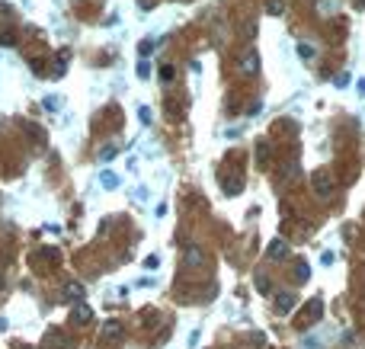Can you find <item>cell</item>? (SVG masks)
<instances>
[{
    "instance_id": "obj_2",
    "label": "cell",
    "mask_w": 365,
    "mask_h": 349,
    "mask_svg": "<svg viewBox=\"0 0 365 349\" xmlns=\"http://www.w3.org/2000/svg\"><path fill=\"white\" fill-rule=\"evenodd\" d=\"M295 304H298V295L285 289V292H279V295H276V301H272V311H276V314H282V317H285V314H292V311H295Z\"/></svg>"
},
{
    "instance_id": "obj_13",
    "label": "cell",
    "mask_w": 365,
    "mask_h": 349,
    "mask_svg": "<svg viewBox=\"0 0 365 349\" xmlns=\"http://www.w3.org/2000/svg\"><path fill=\"white\" fill-rule=\"evenodd\" d=\"M16 45V32L13 29H0V48H13Z\"/></svg>"
},
{
    "instance_id": "obj_21",
    "label": "cell",
    "mask_w": 365,
    "mask_h": 349,
    "mask_svg": "<svg viewBox=\"0 0 365 349\" xmlns=\"http://www.w3.org/2000/svg\"><path fill=\"white\" fill-rule=\"evenodd\" d=\"M116 154H119V147H116V144H106V147H103V151H100V160L106 163V160H112V157H116Z\"/></svg>"
},
{
    "instance_id": "obj_18",
    "label": "cell",
    "mask_w": 365,
    "mask_h": 349,
    "mask_svg": "<svg viewBox=\"0 0 365 349\" xmlns=\"http://www.w3.org/2000/svg\"><path fill=\"white\" fill-rule=\"evenodd\" d=\"M295 48H298V55H301L304 61H314V48H311L308 42H298V45H295Z\"/></svg>"
},
{
    "instance_id": "obj_28",
    "label": "cell",
    "mask_w": 365,
    "mask_h": 349,
    "mask_svg": "<svg viewBox=\"0 0 365 349\" xmlns=\"http://www.w3.org/2000/svg\"><path fill=\"white\" fill-rule=\"evenodd\" d=\"M58 106H61V103H58V97H48V100H45V109H51V112H55Z\"/></svg>"
},
{
    "instance_id": "obj_5",
    "label": "cell",
    "mask_w": 365,
    "mask_h": 349,
    "mask_svg": "<svg viewBox=\"0 0 365 349\" xmlns=\"http://www.w3.org/2000/svg\"><path fill=\"white\" fill-rule=\"evenodd\" d=\"M240 74H247V77L259 74V55H256V48H250V51H247V58L240 61Z\"/></svg>"
},
{
    "instance_id": "obj_25",
    "label": "cell",
    "mask_w": 365,
    "mask_h": 349,
    "mask_svg": "<svg viewBox=\"0 0 365 349\" xmlns=\"http://www.w3.org/2000/svg\"><path fill=\"white\" fill-rule=\"evenodd\" d=\"M349 80H352V77L343 71V74H336V80H333V83H336V86H349Z\"/></svg>"
},
{
    "instance_id": "obj_32",
    "label": "cell",
    "mask_w": 365,
    "mask_h": 349,
    "mask_svg": "<svg viewBox=\"0 0 365 349\" xmlns=\"http://www.w3.org/2000/svg\"><path fill=\"white\" fill-rule=\"evenodd\" d=\"M359 7H365V0H359Z\"/></svg>"
},
{
    "instance_id": "obj_14",
    "label": "cell",
    "mask_w": 365,
    "mask_h": 349,
    "mask_svg": "<svg viewBox=\"0 0 365 349\" xmlns=\"http://www.w3.org/2000/svg\"><path fill=\"white\" fill-rule=\"evenodd\" d=\"M266 13L269 16H282L285 13V0H266Z\"/></svg>"
},
{
    "instance_id": "obj_31",
    "label": "cell",
    "mask_w": 365,
    "mask_h": 349,
    "mask_svg": "<svg viewBox=\"0 0 365 349\" xmlns=\"http://www.w3.org/2000/svg\"><path fill=\"white\" fill-rule=\"evenodd\" d=\"M138 7H141V10H151V7H154V0H138Z\"/></svg>"
},
{
    "instance_id": "obj_26",
    "label": "cell",
    "mask_w": 365,
    "mask_h": 349,
    "mask_svg": "<svg viewBox=\"0 0 365 349\" xmlns=\"http://www.w3.org/2000/svg\"><path fill=\"white\" fill-rule=\"evenodd\" d=\"M256 285H259V292H269V289H272V282H269L266 276H259V279H256Z\"/></svg>"
},
{
    "instance_id": "obj_8",
    "label": "cell",
    "mask_w": 365,
    "mask_h": 349,
    "mask_svg": "<svg viewBox=\"0 0 365 349\" xmlns=\"http://www.w3.org/2000/svg\"><path fill=\"white\" fill-rule=\"evenodd\" d=\"M83 295H86V292H83V285H80V282H67V285H64V298L71 301V304H80V301H83Z\"/></svg>"
},
{
    "instance_id": "obj_15",
    "label": "cell",
    "mask_w": 365,
    "mask_h": 349,
    "mask_svg": "<svg viewBox=\"0 0 365 349\" xmlns=\"http://www.w3.org/2000/svg\"><path fill=\"white\" fill-rule=\"evenodd\" d=\"M138 122H141L144 128L154 122V112H151V106H138Z\"/></svg>"
},
{
    "instance_id": "obj_11",
    "label": "cell",
    "mask_w": 365,
    "mask_h": 349,
    "mask_svg": "<svg viewBox=\"0 0 365 349\" xmlns=\"http://www.w3.org/2000/svg\"><path fill=\"white\" fill-rule=\"evenodd\" d=\"M151 71H154L151 61H147V58H138V64H135V77H138V80H147V77H151Z\"/></svg>"
},
{
    "instance_id": "obj_22",
    "label": "cell",
    "mask_w": 365,
    "mask_h": 349,
    "mask_svg": "<svg viewBox=\"0 0 365 349\" xmlns=\"http://www.w3.org/2000/svg\"><path fill=\"white\" fill-rule=\"evenodd\" d=\"M311 279V269H308V263H298V282H308Z\"/></svg>"
},
{
    "instance_id": "obj_4",
    "label": "cell",
    "mask_w": 365,
    "mask_h": 349,
    "mask_svg": "<svg viewBox=\"0 0 365 349\" xmlns=\"http://www.w3.org/2000/svg\"><path fill=\"white\" fill-rule=\"evenodd\" d=\"M266 256L279 263V259H285V256H289V243H285L282 237H272V240H269V247H266Z\"/></svg>"
},
{
    "instance_id": "obj_20",
    "label": "cell",
    "mask_w": 365,
    "mask_h": 349,
    "mask_svg": "<svg viewBox=\"0 0 365 349\" xmlns=\"http://www.w3.org/2000/svg\"><path fill=\"white\" fill-rule=\"evenodd\" d=\"M132 199H135V202H147V199H151V189H147V186H135Z\"/></svg>"
},
{
    "instance_id": "obj_12",
    "label": "cell",
    "mask_w": 365,
    "mask_h": 349,
    "mask_svg": "<svg viewBox=\"0 0 365 349\" xmlns=\"http://www.w3.org/2000/svg\"><path fill=\"white\" fill-rule=\"evenodd\" d=\"M221 186H224V196H240L243 183H240V180H228V177H224V180H221Z\"/></svg>"
},
{
    "instance_id": "obj_19",
    "label": "cell",
    "mask_w": 365,
    "mask_h": 349,
    "mask_svg": "<svg viewBox=\"0 0 365 349\" xmlns=\"http://www.w3.org/2000/svg\"><path fill=\"white\" fill-rule=\"evenodd\" d=\"M173 77H176V67H173V64H160V80H163V83H170Z\"/></svg>"
},
{
    "instance_id": "obj_27",
    "label": "cell",
    "mask_w": 365,
    "mask_h": 349,
    "mask_svg": "<svg viewBox=\"0 0 365 349\" xmlns=\"http://www.w3.org/2000/svg\"><path fill=\"white\" fill-rule=\"evenodd\" d=\"M333 259H336V256H333V253H330V250H324V253H320V263H324V266H330V263H333Z\"/></svg>"
},
{
    "instance_id": "obj_1",
    "label": "cell",
    "mask_w": 365,
    "mask_h": 349,
    "mask_svg": "<svg viewBox=\"0 0 365 349\" xmlns=\"http://www.w3.org/2000/svg\"><path fill=\"white\" fill-rule=\"evenodd\" d=\"M311 186H314V193L320 196V199H330L336 193V180H333V173L330 170H314V177H311Z\"/></svg>"
},
{
    "instance_id": "obj_3",
    "label": "cell",
    "mask_w": 365,
    "mask_h": 349,
    "mask_svg": "<svg viewBox=\"0 0 365 349\" xmlns=\"http://www.w3.org/2000/svg\"><path fill=\"white\" fill-rule=\"evenodd\" d=\"M71 320H74L77 327H86V324H90V320H93V308H90V304H86V301L74 304V311H71Z\"/></svg>"
},
{
    "instance_id": "obj_9",
    "label": "cell",
    "mask_w": 365,
    "mask_h": 349,
    "mask_svg": "<svg viewBox=\"0 0 365 349\" xmlns=\"http://www.w3.org/2000/svg\"><path fill=\"white\" fill-rule=\"evenodd\" d=\"M100 186L112 193V189L122 186V177H119V173H112V170H103V173H100Z\"/></svg>"
},
{
    "instance_id": "obj_23",
    "label": "cell",
    "mask_w": 365,
    "mask_h": 349,
    "mask_svg": "<svg viewBox=\"0 0 365 349\" xmlns=\"http://www.w3.org/2000/svg\"><path fill=\"white\" fill-rule=\"evenodd\" d=\"M157 266H160V256H154V253H151V256L144 259V269H157Z\"/></svg>"
},
{
    "instance_id": "obj_16",
    "label": "cell",
    "mask_w": 365,
    "mask_h": 349,
    "mask_svg": "<svg viewBox=\"0 0 365 349\" xmlns=\"http://www.w3.org/2000/svg\"><path fill=\"white\" fill-rule=\"evenodd\" d=\"M119 333H122L119 320H106V324H103V336H119Z\"/></svg>"
},
{
    "instance_id": "obj_10",
    "label": "cell",
    "mask_w": 365,
    "mask_h": 349,
    "mask_svg": "<svg viewBox=\"0 0 365 349\" xmlns=\"http://www.w3.org/2000/svg\"><path fill=\"white\" fill-rule=\"evenodd\" d=\"M157 45H160V39H157V36H151V39L138 42V58H147V55H151V51L157 48Z\"/></svg>"
},
{
    "instance_id": "obj_17",
    "label": "cell",
    "mask_w": 365,
    "mask_h": 349,
    "mask_svg": "<svg viewBox=\"0 0 365 349\" xmlns=\"http://www.w3.org/2000/svg\"><path fill=\"white\" fill-rule=\"evenodd\" d=\"M26 132H29V138H32V141H45V132H42V128L39 125H29V122H26Z\"/></svg>"
},
{
    "instance_id": "obj_7",
    "label": "cell",
    "mask_w": 365,
    "mask_h": 349,
    "mask_svg": "<svg viewBox=\"0 0 365 349\" xmlns=\"http://www.w3.org/2000/svg\"><path fill=\"white\" fill-rule=\"evenodd\" d=\"M186 263L196 266V269L205 266V253H202V247H199V243H189V247H186Z\"/></svg>"
},
{
    "instance_id": "obj_29",
    "label": "cell",
    "mask_w": 365,
    "mask_h": 349,
    "mask_svg": "<svg viewBox=\"0 0 365 349\" xmlns=\"http://www.w3.org/2000/svg\"><path fill=\"white\" fill-rule=\"evenodd\" d=\"M103 26H119V13H116V16H106V20H103Z\"/></svg>"
},
{
    "instance_id": "obj_6",
    "label": "cell",
    "mask_w": 365,
    "mask_h": 349,
    "mask_svg": "<svg viewBox=\"0 0 365 349\" xmlns=\"http://www.w3.org/2000/svg\"><path fill=\"white\" fill-rule=\"evenodd\" d=\"M320 311H324V301H320V298H311V301L301 308V324H311V317H317Z\"/></svg>"
},
{
    "instance_id": "obj_30",
    "label": "cell",
    "mask_w": 365,
    "mask_h": 349,
    "mask_svg": "<svg viewBox=\"0 0 365 349\" xmlns=\"http://www.w3.org/2000/svg\"><path fill=\"white\" fill-rule=\"evenodd\" d=\"M355 93H359V97H365V77H362L359 83H355Z\"/></svg>"
},
{
    "instance_id": "obj_24",
    "label": "cell",
    "mask_w": 365,
    "mask_h": 349,
    "mask_svg": "<svg viewBox=\"0 0 365 349\" xmlns=\"http://www.w3.org/2000/svg\"><path fill=\"white\" fill-rule=\"evenodd\" d=\"M199 336H202V330H193V333H189V339H186V343H189V349H196V343H199Z\"/></svg>"
}]
</instances>
